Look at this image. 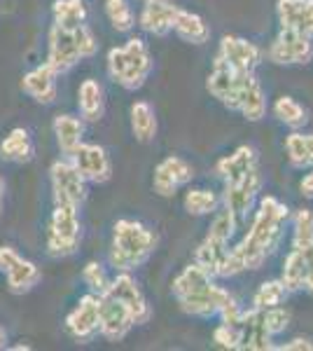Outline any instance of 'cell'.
<instances>
[{"mask_svg": "<svg viewBox=\"0 0 313 351\" xmlns=\"http://www.w3.org/2000/svg\"><path fill=\"white\" fill-rule=\"evenodd\" d=\"M290 218V208L276 197H262L260 208L255 211L248 234L234 246V253L243 263V269H260L264 260L278 248L283 239V225Z\"/></svg>", "mask_w": 313, "mask_h": 351, "instance_id": "1", "label": "cell"}, {"mask_svg": "<svg viewBox=\"0 0 313 351\" xmlns=\"http://www.w3.org/2000/svg\"><path fill=\"white\" fill-rule=\"evenodd\" d=\"M157 239L143 223L122 218L112 230L110 263L117 271H134L155 253Z\"/></svg>", "mask_w": 313, "mask_h": 351, "instance_id": "2", "label": "cell"}, {"mask_svg": "<svg viewBox=\"0 0 313 351\" xmlns=\"http://www.w3.org/2000/svg\"><path fill=\"white\" fill-rule=\"evenodd\" d=\"M108 73L119 87L129 92L140 89L152 73V56L147 45L140 38H131L122 47H112L108 52Z\"/></svg>", "mask_w": 313, "mask_h": 351, "instance_id": "3", "label": "cell"}, {"mask_svg": "<svg viewBox=\"0 0 313 351\" xmlns=\"http://www.w3.org/2000/svg\"><path fill=\"white\" fill-rule=\"evenodd\" d=\"M96 47H99V43H96L94 33L89 31L87 24H82L75 31H64L59 26H52L47 64L61 75V73H68L73 66L79 64V59L94 56Z\"/></svg>", "mask_w": 313, "mask_h": 351, "instance_id": "4", "label": "cell"}, {"mask_svg": "<svg viewBox=\"0 0 313 351\" xmlns=\"http://www.w3.org/2000/svg\"><path fill=\"white\" fill-rule=\"evenodd\" d=\"M79 218L77 206H68V204H56L52 218H49L47 228V248L52 256H71L75 253L79 243Z\"/></svg>", "mask_w": 313, "mask_h": 351, "instance_id": "5", "label": "cell"}, {"mask_svg": "<svg viewBox=\"0 0 313 351\" xmlns=\"http://www.w3.org/2000/svg\"><path fill=\"white\" fill-rule=\"evenodd\" d=\"M248 73H238L231 66H227L225 61L215 54L213 68H210L208 77H206V89L210 92L213 99H218L227 110L238 112V94H241V84L243 77Z\"/></svg>", "mask_w": 313, "mask_h": 351, "instance_id": "6", "label": "cell"}, {"mask_svg": "<svg viewBox=\"0 0 313 351\" xmlns=\"http://www.w3.org/2000/svg\"><path fill=\"white\" fill-rule=\"evenodd\" d=\"M266 56L276 66H304L313 59V38L281 28Z\"/></svg>", "mask_w": 313, "mask_h": 351, "instance_id": "7", "label": "cell"}, {"mask_svg": "<svg viewBox=\"0 0 313 351\" xmlns=\"http://www.w3.org/2000/svg\"><path fill=\"white\" fill-rule=\"evenodd\" d=\"M49 178H52L54 202L68 204V206H79L87 197V180L77 171L75 164L71 160H59L49 169Z\"/></svg>", "mask_w": 313, "mask_h": 351, "instance_id": "8", "label": "cell"}, {"mask_svg": "<svg viewBox=\"0 0 313 351\" xmlns=\"http://www.w3.org/2000/svg\"><path fill=\"white\" fill-rule=\"evenodd\" d=\"M101 298V307H99V332L103 335L108 342H119L131 332V328L136 326L131 311L124 307L119 300L103 293Z\"/></svg>", "mask_w": 313, "mask_h": 351, "instance_id": "9", "label": "cell"}, {"mask_svg": "<svg viewBox=\"0 0 313 351\" xmlns=\"http://www.w3.org/2000/svg\"><path fill=\"white\" fill-rule=\"evenodd\" d=\"M195 178V169L192 164L178 155H171L162 160L155 167L152 176V188L159 197H173L180 188H185L190 180Z\"/></svg>", "mask_w": 313, "mask_h": 351, "instance_id": "10", "label": "cell"}, {"mask_svg": "<svg viewBox=\"0 0 313 351\" xmlns=\"http://www.w3.org/2000/svg\"><path fill=\"white\" fill-rule=\"evenodd\" d=\"M108 295H112L115 300H119V302H122L124 307L131 311L136 326L147 324V321H150V316H152L150 304H147L143 291H140L138 284H136V279L129 274V271H119L115 279L110 281Z\"/></svg>", "mask_w": 313, "mask_h": 351, "instance_id": "11", "label": "cell"}, {"mask_svg": "<svg viewBox=\"0 0 313 351\" xmlns=\"http://www.w3.org/2000/svg\"><path fill=\"white\" fill-rule=\"evenodd\" d=\"M71 162L89 183H108L112 176V164L108 152L96 143H79L71 155Z\"/></svg>", "mask_w": 313, "mask_h": 351, "instance_id": "12", "label": "cell"}, {"mask_svg": "<svg viewBox=\"0 0 313 351\" xmlns=\"http://www.w3.org/2000/svg\"><path fill=\"white\" fill-rule=\"evenodd\" d=\"M260 190H262V173H260V169H255L246 178L236 180V183H227L220 202L225 204V208H229V211L241 220L253 211V204L258 199Z\"/></svg>", "mask_w": 313, "mask_h": 351, "instance_id": "13", "label": "cell"}, {"mask_svg": "<svg viewBox=\"0 0 313 351\" xmlns=\"http://www.w3.org/2000/svg\"><path fill=\"white\" fill-rule=\"evenodd\" d=\"M0 269L8 276V286L12 293H26L40 281V269L31 260H24L10 246L0 248Z\"/></svg>", "mask_w": 313, "mask_h": 351, "instance_id": "14", "label": "cell"}, {"mask_svg": "<svg viewBox=\"0 0 313 351\" xmlns=\"http://www.w3.org/2000/svg\"><path fill=\"white\" fill-rule=\"evenodd\" d=\"M218 56L238 73H255L262 61V49L241 36H225L220 40Z\"/></svg>", "mask_w": 313, "mask_h": 351, "instance_id": "15", "label": "cell"}, {"mask_svg": "<svg viewBox=\"0 0 313 351\" xmlns=\"http://www.w3.org/2000/svg\"><path fill=\"white\" fill-rule=\"evenodd\" d=\"M231 295L225 291V288L215 286L213 281H208L206 286H201L199 291L190 293V295L180 298L178 304L185 314L190 316H199V319H210V316H218L220 309L225 307V302Z\"/></svg>", "mask_w": 313, "mask_h": 351, "instance_id": "16", "label": "cell"}, {"mask_svg": "<svg viewBox=\"0 0 313 351\" xmlns=\"http://www.w3.org/2000/svg\"><path fill=\"white\" fill-rule=\"evenodd\" d=\"M99 307L101 298L89 293L77 302V307L66 316V330L73 337L84 342V339H92L99 332Z\"/></svg>", "mask_w": 313, "mask_h": 351, "instance_id": "17", "label": "cell"}, {"mask_svg": "<svg viewBox=\"0 0 313 351\" xmlns=\"http://www.w3.org/2000/svg\"><path fill=\"white\" fill-rule=\"evenodd\" d=\"M236 328H238V335H241L238 349H248V351H271L274 349V344H271V332L266 330L264 311L262 309L253 307L250 311H243Z\"/></svg>", "mask_w": 313, "mask_h": 351, "instance_id": "18", "label": "cell"}, {"mask_svg": "<svg viewBox=\"0 0 313 351\" xmlns=\"http://www.w3.org/2000/svg\"><path fill=\"white\" fill-rule=\"evenodd\" d=\"M276 16L281 28L313 38V0H278Z\"/></svg>", "mask_w": 313, "mask_h": 351, "instance_id": "19", "label": "cell"}, {"mask_svg": "<svg viewBox=\"0 0 313 351\" xmlns=\"http://www.w3.org/2000/svg\"><path fill=\"white\" fill-rule=\"evenodd\" d=\"M175 14H178V5H173L171 0H145L138 21L145 33L164 38L173 31Z\"/></svg>", "mask_w": 313, "mask_h": 351, "instance_id": "20", "label": "cell"}, {"mask_svg": "<svg viewBox=\"0 0 313 351\" xmlns=\"http://www.w3.org/2000/svg\"><path fill=\"white\" fill-rule=\"evenodd\" d=\"M260 160H258V152L250 145H238V148L231 152V155L222 157V160L215 164V173L222 183H236V180L246 178L248 173H253L258 167Z\"/></svg>", "mask_w": 313, "mask_h": 351, "instance_id": "21", "label": "cell"}, {"mask_svg": "<svg viewBox=\"0 0 313 351\" xmlns=\"http://www.w3.org/2000/svg\"><path fill=\"white\" fill-rule=\"evenodd\" d=\"M56 75H59V73H56L52 66L42 64L26 73L24 80H21V89H24L31 99L40 101V104H52L56 99Z\"/></svg>", "mask_w": 313, "mask_h": 351, "instance_id": "22", "label": "cell"}, {"mask_svg": "<svg viewBox=\"0 0 313 351\" xmlns=\"http://www.w3.org/2000/svg\"><path fill=\"white\" fill-rule=\"evenodd\" d=\"M238 112L248 122H260L266 115V96L258 77H255V73H248L243 77L241 94H238Z\"/></svg>", "mask_w": 313, "mask_h": 351, "instance_id": "23", "label": "cell"}, {"mask_svg": "<svg viewBox=\"0 0 313 351\" xmlns=\"http://www.w3.org/2000/svg\"><path fill=\"white\" fill-rule=\"evenodd\" d=\"M229 241H218L213 237H206L199 243L195 253V263L201 269H206L213 279H222V271H225L227 258H229Z\"/></svg>", "mask_w": 313, "mask_h": 351, "instance_id": "24", "label": "cell"}, {"mask_svg": "<svg viewBox=\"0 0 313 351\" xmlns=\"http://www.w3.org/2000/svg\"><path fill=\"white\" fill-rule=\"evenodd\" d=\"M173 31L180 40H185L190 45H206L210 40V26L206 24V19L183 8H178V14H175V21H173Z\"/></svg>", "mask_w": 313, "mask_h": 351, "instance_id": "25", "label": "cell"}, {"mask_svg": "<svg viewBox=\"0 0 313 351\" xmlns=\"http://www.w3.org/2000/svg\"><path fill=\"white\" fill-rule=\"evenodd\" d=\"M77 108L82 112V117L87 122H96L103 117L105 112V99H103V87L96 80H84L79 84L77 92Z\"/></svg>", "mask_w": 313, "mask_h": 351, "instance_id": "26", "label": "cell"}, {"mask_svg": "<svg viewBox=\"0 0 313 351\" xmlns=\"http://www.w3.org/2000/svg\"><path fill=\"white\" fill-rule=\"evenodd\" d=\"M131 132L140 143H150L157 136V115L147 101H136L131 106Z\"/></svg>", "mask_w": 313, "mask_h": 351, "instance_id": "27", "label": "cell"}, {"mask_svg": "<svg viewBox=\"0 0 313 351\" xmlns=\"http://www.w3.org/2000/svg\"><path fill=\"white\" fill-rule=\"evenodd\" d=\"M54 136L59 148L64 150V155L71 157L84 136V124L73 115H59L54 120Z\"/></svg>", "mask_w": 313, "mask_h": 351, "instance_id": "28", "label": "cell"}, {"mask_svg": "<svg viewBox=\"0 0 313 351\" xmlns=\"http://www.w3.org/2000/svg\"><path fill=\"white\" fill-rule=\"evenodd\" d=\"M288 160L295 169H311L313 167V134L292 132L286 138Z\"/></svg>", "mask_w": 313, "mask_h": 351, "instance_id": "29", "label": "cell"}, {"mask_svg": "<svg viewBox=\"0 0 313 351\" xmlns=\"http://www.w3.org/2000/svg\"><path fill=\"white\" fill-rule=\"evenodd\" d=\"M87 24V8L84 0H56L54 3V26L64 31H75Z\"/></svg>", "mask_w": 313, "mask_h": 351, "instance_id": "30", "label": "cell"}, {"mask_svg": "<svg viewBox=\"0 0 313 351\" xmlns=\"http://www.w3.org/2000/svg\"><path fill=\"white\" fill-rule=\"evenodd\" d=\"M0 152H3V157L10 162H28L33 157L31 136H28L26 129H21V127L12 129V132L5 136L3 143H0Z\"/></svg>", "mask_w": 313, "mask_h": 351, "instance_id": "31", "label": "cell"}, {"mask_svg": "<svg viewBox=\"0 0 313 351\" xmlns=\"http://www.w3.org/2000/svg\"><path fill=\"white\" fill-rule=\"evenodd\" d=\"M208 281H213V276H210L206 269L199 267L197 263H192V265H187V267L180 271L178 276H175L171 291H173L175 300H180V298L190 295V293L199 291L201 286H206Z\"/></svg>", "mask_w": 313, "mask_h": 351, "instance_id": "32", "label": "cell"}, {"mask_svg": "<svg viewBox=\"0 0 313 351\" xmlns=\"http://www.w3.org/2000/svg\"><path fill=\"white\" fill-rule=\"evenodd\" d=\"M271 110H274V117L278 122L295 129V132L309 122V112H306L304 106H301L297 99H292V96H281V99H276Z\"/></svg>", "mask_w": 313, "mask_h": 351, "instance_id": "33", "label": "cell"}, {"mask_svg": "<svg viewBox=\"0 0 313 351\" xmlns=\"http://www.w3.org/2000/svg\"><path fill=\"white\" fill-rule=\"evenodd\" d=\"M283 286L288 288V293H297L304 291V281H306V260L304 253L299 248H292L288 253L286 263H283V274H281Z\"/></svg>", "mask_w": 313, "mask_h": 351, "instance_id": "34", "label": "cell"}, {"mask_svg": "<svg viewBox=\"0 0 313 351\" xmlns=\"http://www.w3.org/2000/svg\"><path fill=\"white\" fill-rule=\"evenodd\" d=\"M288 298V288L283 286L281 279L274 281H264L253 295V307L255 309H271V307H281Z\"/></svg>", "mask_w": 313, "mask_h": 351, "instance_id": "35", "label": "cell"}, {"mask_svg": "<svg viewBox=\"0 0 313 351\" xmlns=\"http://www.w3.org/2000/svg\"><path fill=\"white\" fill-rule=\"evenodd\" d=\"M185 211L190 216H208V213H215V208L220 206V197L215 195L213 190H190L185 195Z\"/></svg>", "mask_w": 313, "mask_h": 351, "instance_id": "36", "label": "cell"}, {"mask_svg": "<svg viewBox=\"0 0 313 351\" xmlns=\"http://www.w3.org/2000/svg\"><path fill=\"white\" fill-rule=\"evenodd\" d=\"M105 14L112 28L119 33H129L136 26L134 10H131L127 0H105Z\"/></svg>", "mask_w": 313, "mask_h": 351, "instance_id": "37", "label": "cell"}, {"mask_svg": "<svg viewBox=\"0 0 313 351\" xmlns=\"http://www.w3.org/2000/svg\"><path fill=\"white\" fill-rule=\"evenodd\" d=\"M313 243V211L299 208L292 218V248H304Z\"/></svg>", "mask_w": 313, "mask_h": 351, "instance_id": "38", "label": "cell"}, {"mask_svg": "<svg viewBox=\"0 0 313 351\" xmlns=\"http://www.w3.org/2000/svg\"><path fill=\"white\" fill-rule=\"evenodd\" d=\"M236 225H238V218L229 208H225V211H220L218 216L213 218L206 237H213V239H218V241H229L236 232Z\"/></svg>", "mask_w": 313, "mask_h": 351, "instance_id": "39", "label": "cell"}, {"mask_svg": "<svg viewBox=\"0 0 313 351\" xmlns=\"http://www.w3.org/2000/svg\"><path fill=\"white\" fill-rule=\"evenodd\" d=\"M82 279H84V284L89 286V291H92L94 295H103V293H108V288H110V279H108L105 269L101 267L96 260L84 265Z\"/></svg>", "mask_w": 313, "mask_h": 351, "instance_id": "40", "label": "cell"}, {"mask_svg": "<svg viewBox=\"0 0 313 351\" xmlns=\"http://www.w3.org/2000/svg\"><path fill=\"white\" fill-rule=\"evenodd\" d=\"M262 311H264V324H266V330L271 332V337L288 330L290 314L283 307H271V309H262Z\"/></svg>", "mask_w": 313, "mask_h": 351, "instance_id": "41", "label": "cell"}, {"mask_svg": "<svg viewBox=\"0 0 313 351\" xmlns=\"http://www.w3.org/2000/svg\"><path fill=\"white\" fill-rule=\"evenodd\" d=\"M213 342H215V347H220V349H238V342H241L238 328L229 324H220L213 330Z\"/></svg>", "mask_w": 313, "mask_h": 351, "instance_id": "42", "label": "cell"}, {"mask_svg": "<svg viewBox=\"0 0 313 351\" xmlns=\"http://www.w3.org/2000/svg\"><path fill=\"white\" fill-rule=\"evenodd\" d=\"M304 253V260H306V281H304V291H309L313 295V243L311 246H304L299 248Z\"/></svg>", "mask_w": 313, "mask_h": 351, "instance_id": "43", "label": "cell"}, {"mask_svg": "<svg viewBox=\"0 0 313 351\" xmlns=\"http://www.w3.org/2000/svg\"><path fill=\"white\" fill-rule=\"evenodd\" d=\"M274 349H278V351H313V342L311 339L297 337V339L286 342V344H274Z\"/></svg>", "mask_w": 313, "mask_h": 351, "instance_id": "44", "label": "cell"}, {"mask_svg": "<svg viewBox=\"0 0 313 351\" xmlns=\"http://www.w3.org/2000/svg\"><path fill=\"white\" fill-rule=\"evenodd\" d=\"M299 190H301V195H304L306 199H313V171L304 176V180L299 183Z\"/></svg>", "mask_w": 313, "mask_h": 351, "instance_id": "45", "label": "cell"}, {"mask_svg": "<svg viewBox=\"0 0 313 351\" xmlns=\"http://www.w3.org/2000/svg\"><path fill=\"white\" fill-rule=\"evenodd\" d=\"M3 197H5V183H3V178H0V211H3Z\"/></svg>", "mask_w": 313, "mask_h": 351, "instance_id": "46", "label": "cell"}, {"mask_svg": "<svg viewBox=\"0 0 313 351\" xmlns=\"http://www.w3.org/2000/svg\"><path fill=\"white\" fill-rule=\"evenodd\" d=\"M5 342H8V339H5V330L0 328V349H5Z\"/></svg>", "mask_w": 313, "mask_h": 351, "instance_id": "47", "label": "cell"}]
</instances>
